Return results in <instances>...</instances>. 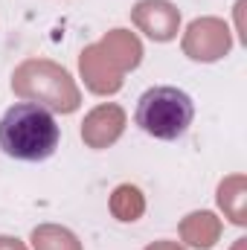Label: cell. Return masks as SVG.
<instances>
[{"instance_id": "obj_1", "label": "cell", "mask_w": 247, "mask_h": 250, "mask_svg": "<svg viewBox=\"0 0 247 250\" xmlns=\"http://www.w3.org/2000/svg\"><path fill=\"white\" fill-rule=\"evenodd\" d=\"M62 128L38 102H18L0 117V151L21 163H41L56 154Z\"/></svg>"}, {"instance_id": "obj_2", "label": "cell", "mask_w": 247, "mask_h": 250, "mask_svg": "<svg viewBox=\"0 0 247 250\" xmlns=\"http://www.w3.org/2000/svg\"><path fill=\"white\" fill-rule=\"evenodd\" d=\"M134 120L148 137L172 143L189 131V125L195 120V102L186 90L172 87V84L148 87L137 99Z\"/></svg>"}]
</instances>
